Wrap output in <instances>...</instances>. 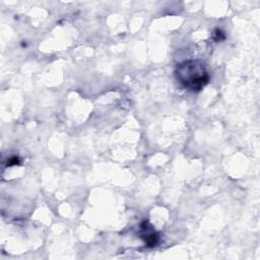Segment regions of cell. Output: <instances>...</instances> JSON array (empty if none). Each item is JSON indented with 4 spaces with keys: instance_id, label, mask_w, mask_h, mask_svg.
<instances>
[{
    "instance_id": "3957f363",
    "label": "cell",
    "mask_w": 260,
    "mask_h": 260,
    "mask_svg": "<svg viewBox=\"0 0 260 260\" xmlns=\"http://www.w3.org/2000/svg\"><path fill=\"white\" fill-rule=\"evenodd\" d=\"M17 164H19V159L18 158H13V159L10 160L9 166H13V165H17Z\"/></svg>"
},
{
    "instance_id": "7a4b0ae2",
    "label": "cell",
    "mask_w": 260,
    "mask_h": 260,
    "mask_svg": "<svg viewBox=\"0 0 260 260\" xmlns=\"http://www.w3.org/2000/svg\"><path fill=\"white\" fill-rule=\"evenodd\" d=\"M141 238L148 247H154L159 242V235L153 230V228L146 222L141 224Z\"/></svg>"
},
{
    "instance_id": "6da1fadb",
    "label": "cell",
    "mask_w": 260,
    "mask_h": 260,
    "mask_svg": "<svg viewBox=\"0 0 260 260\" xmlns=\"http://www.w3.org/2000/svg\"><path fill=\"white\" fill-rule=\"evenodd\" d=\"M176 78L185 88L192 92L201 91L210 81V74L203 62L186 60L179 63L175 69Z\"/></svg>"
}]
</instances>
